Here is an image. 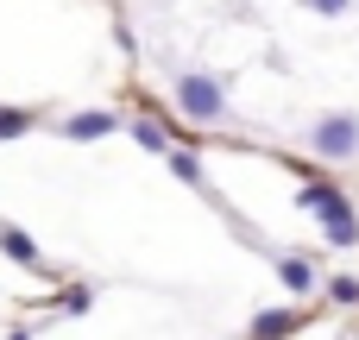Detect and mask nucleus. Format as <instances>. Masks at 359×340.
Wrapping results in <instances>:
<instances>
[{
  "instance_id": "obj_11",
  "label": "nucleus",
  "mask_w": 359,
  "mask_h": 340,
  "mask_svg": "<svg viewBox=\"0 0 359 340\" xmlns=\"http://www.w3.org/2000/svg\"><path fill=\"white\" fill-rule=\"evenodd\" d=\"M328 303L334 309H359V278H328Z\"/></svg>"
},
{
  "instance_id": "obj_4",
  "label": "nucleus",
  "mask_w": 359,
  "mask_h": 340,
  "mask_svg": "<svg viewBox=\"0 0 359 340\" xmlns=\"http://www.w3.org/2000/svg\"><path fill=\"white\" fill-rule=\"evenodd\" d=\"M126 120L114 114V107H82V114H69L63 120V139H76V145H88V139H107V132H120Z\"/></svg>"
},
{
  "instance_id": "obj_12",
  "label": "nucleus",
  "mask_w": 359,
  "mask_h": 340,
  "mask_svg": "<svg viewBox=\"0 0 359 340\" xmlns=\"http://www.w3.org/2000/svg\"><path fill=\"white\" fill-rule=\"evenodd\" d=\"M19 132H32V114L25 107H0V139H19Z\"/></svg>"
},
{
  "instance_id": "obj_5",
  "label": "nucleus",
  "mask_w": 359,
  "mask_h": 340,
  "mask_svg": "<svg viewBox=\"0 0 359 340\" xmlns=\"http://www.w3.org/2000/svg\"><path fill=\"white\" fill-rule=\"evenodd\" d=\"M297 328H309V315H303V309H259V315H252V328H246V340H290Z\"/></svg>"
},
{
  "instance_id": "obj_2",
  "label": "nucleus",
  "mask_w": 359,
  "mask_h": 340,
  "mask_svg": "<svg viewBox=\"0 0 359 340\" xmlns=\"http://www.w3.org/2000/svg\"><path fill=\"white\" fill-rule=\"evenodd\" d=\"M309 151H316L322 164L359 158V114H328V120H316V126H309Z\"/></svg>"
},
{
  "instance_id": "obj_7",
  "label": "nucleus",
  "mask_w": 359,
  "mask_h": 340,
  "mask_svg": "<svg viewBox=\"0 0 359 340\" xmlns=\"http://www.w3.org/2000/svg\"><path fill=\"white\" fill-rule=\"evenodd\" d=\"M126 132H133V139H139V151H151V158H164V151H170V132H164V126H158L151 114L126 120Z\"/></svg>"
},
{
  "instance_id": "obj_1",
  "label": "nucleus",
  "mask_w": 359,
  "mask_h": 340,
  "mask_svg": "<svg viewBox=\"0 0 359 340\" xmlns=\"http://www.w3.org/2000/svg\"><path fill=\"white\" fill-rule=\"evenodd\" d=\"M170 88H177L183 120H196V126H221V120H227V88H221V76H208V69H183Z\"/></svg>"
},
{
  "instance_id": "obj_15",
  "label": "nucleus",
  "mask_w": 359,
  "mask_h": 340,
  "mask_svg": "<svg viewBox=\"0 0 359 340\" xmlns=\"http://www.w3.org/2000/svg\"><path fill=\"white\" fill-rule=\"evenodd\" d=\"M6 340H32V334H25V328H19V334H6Z\"/></svg>"
},
{
  "instance_id": "obj_9",
  "label": "nucleus",
  "mask_w": 359,
  "mask_h": 340,
  "mask_svg": "<svg viewBox=\"0 0 359 340\" xmlns=\"http://www.w3.org/2000/svg\"><path fill=\"white\" fill-rule=\"evenodd\" d=\"M164 158H170V177H177V183H189V189H202V158H196V151H177V145H170Z\"/></svg>"
},
{
  "instance_id": "obj_8",
  "label": "nucleus",
  "mask_w": 359,
  "mask_h": 340,
  "mask_svg": "<svg viewBox=\"0 0 359 340\" xmlns=\"http://www.w3.org/2000/svg\"><path fill=\"white\" fill-rule=\"evenodd\" d=\"M0 252H6L13 265H38V240L19 233V227H0Z\"/></svg>"
},
{
  "instance_id": "obj_13",
  "label": "nucleus",
  "mask_w": 359,
  "mask_h": 340,
  "mask_svg": "<svg viewBox=\"0 0 359 340\" xmlns=\"http://www.w3.org/2000/svg\"><path fill=\"white\" fill-rule=\"evenodd\" d=\"M309 13H322V19H341V13H353V0H303Z\"/></svg>"
},
{
  "instance_id": "obj_14",
  "label": "nucleus",
  "mask_w": 359,
  "mask_h": 340,
  "mask_svg": "<svg viewBox=\"0 0 359 340\" xmlns=\"http://www.w3.org/2000/svg\"><path fill=\"white\" fill-rule=\"evenodd\" d=\"M88 303H95V290H88V284H76V290H69V297H63V309H69V315H82V309H88Z\"/></svg>"
},
{
  "instance_id": "obj_6",
  "label": "nucleus",
  "mask_w": 359,
  "mask_h": 340,
  "mask_svg": "<svg viewBox=\"0 0 359 340\" xmlns=\"http://www.w3.org/2000/svg\"><path fill=\"white\" fill-rule=\"evenodd\" d=\"M278 284H284L290 297H309V290L322 284V271H316L309 259H278Z\"/></svg>"
},
{
  "instance_id": "obj_10",
  "label": "nucleus",
  "mask_w": 359,
  "mask_h": 340,
  "mask_svg": "<svg viewBox=\"0 0 359 340\" xmlns=\"http://www.w3.org/2000/svg\"><path fill=\"white\" fill-rule=\"evenodd\" d=\"M322 233H328V246H341V252H353V246H359V215H347V221H328Z\"/></svg>"
},
{
  "instance_id": "obj_3",
  "label": "nucleus",
  "mask_w": 359,
  "mask_h": 340,
  "mask_svg": "<svg viewBox=\"0 0 359 340\" xmlns=\"http://www.w3.org/2000/svg\"><path fill=\"white\" fill-rule=\"evenodd\" d=\"M297 208H303V215H316V221H322V227H328V221H347V215H359L353 202H347V196H341V189H334V183H322V177H316V183H303V189H297Z\"/></svg>"
}]
</instances>
